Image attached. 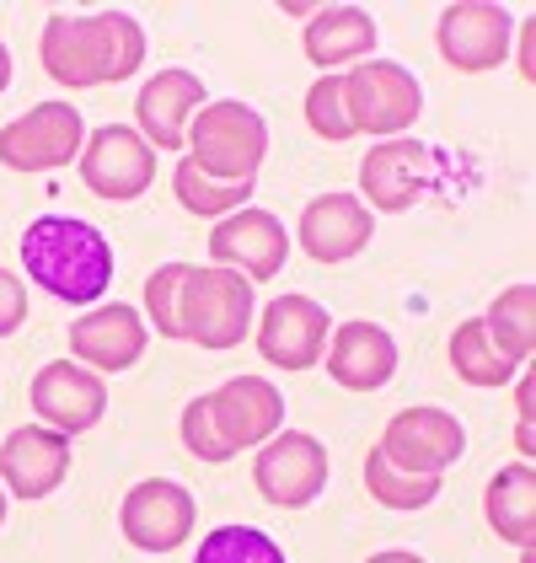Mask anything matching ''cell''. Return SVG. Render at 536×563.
<instances>
[{"label": "cell", "instance_id": "6da1fadb", "mask_svg": "<svg viewBox=\"0 0 536 563\" xmlns=\"http://www.w3.org/2000/svg\"><path fill=\"white\" fill-rule=\"evenodd\" d=\"M38 54H44V70L54 87H119L145 65V27L130 11H91V16L54 11L44 22Z\"/></svg>", "mask_w": 536, "mask_h": 563}, {"label": "cell", "instance_id": "7a4b0ae2", "mask_svg": "<svg viewBox=\"0 0 536 563\" xmlns=\"http://www.w3.org/2000/svg\"><path fill=\"white\" fill-rule=\"evenodd\" d=\"M22 268L27 279L65 306H97L113 290V242L76 216H44L22 231Z\"/></svg>", "mask_w": 536, "mask_h": 563}, {"label": "cell", "instance_id": "3957f363", "mask_svg": "<svg viewBox=\"0 0 536 563\" xmlns=\"http://www.w3.org/2000/svg\"><path fill=\"white\" fill-rule=\"evenodd\" d=\"M182 145H188V162L215 183H258V167L268 156V124L258 108L236 97H215L193 113Z\"/></svg>", "mask_w": 536, "mask_h": 563}, {"label": "cell", "instance_id": "277c9868", "mask_svg": "<svg viewBox=\"0 0 536 563\" xmlns=\"http://www.w3.org/2000/svg\"><path fill=\"white\" fill-rule=\"evenodd\" d=\"M253 285L221 263H188L178 285V339L199 349H236L253 328Z\"/></svg>", "mask_w": 536, "mask_h": 563}, {"label": "cell", "instance_id": "5b68a950", "mask_svg": "<svg viewBox=\"0 0 536 563\" xmlns=\"http://www.w3.org/2000/svg\"><path fill=\"white\" fill-rule=\"evenodd\" d=\"M344 108H349L355 134L398 140L402 130L418 124L424 91H418V76L407 65H398V59H359L344 76Z\"/></svg>", "mask_w": 536, "mask_h": 563}, {"label": "cell", "instance_id": "8992f818", "mask_svg": "<svg viewBox=\"0 0 536 563\" xmlns=\"http://www.w3.org/2000/svg\"><path fill=\"white\" fill-rule=\"evenodd\" d=\"M87 145V124L76 113V102H59L48 97L38 108H27L22 119H11L0 130V167L11 173H54V167H70Z\"/></svg>", "mask_w": 536, "mask_h": 563}, {"label": "cell", "instance_id": "52a82bcc", "mask_svg": "<svg viewBox=\"0 0 536 563\" xmlns=\"http://www.w3.org/2000/svg\"><path fill=\"white\" fill-rule=\"evenodd\" d=\"M376 451L413 477H446L467 456V430L446 408H402L381 430Z\"/></svg>", "mask_w": 536, "mask_h": 563}, {"label": "cell", "instance_id": "ba28073f", "mask_svg": "<svg viewBox=\"0 0 536 563\" xmlns=\"http://www.w3.org/2000/svg\"><path fill=\"white\" fill-rule=\"evenodd\" d=\"M327 451L316 434H301V430H279L273 440L258 445V462H253V483L264 494L268 505L279 510H306L322 499L327 488Z\"/></svg>", "mask_w": 536, "mask_h": 563}, {"label": "cell", "instance_id": "9c48e42d", "mask_svg": "<svg viewBox=\"0 0 536 563\" xmlns=\"http://www.w3.org/2000/svg\"><path fill=\"white\" fill-rule=\"evenodd\" d=\"M76 167H81V183L97 199L130 205L156 183V151L130 124H102V130H87V145H81Z\"/></svg>", "mask_w": 536, "mask_h": 563}, {"label": "cell", "instance_id": "30bf717a", "mask_svg": "<svg viewBox=\"0 0 536 563\" xmlns=\"http://www.w3.org/2000/svg\"><path fill=\"white\" fill-rule=\"evenodd\" d=\"M193 520H199V505L172 477L134 483L124 494V505H119V531L139 553H178L182 542L193 537Z\"/></svg>", "mask_w": 536, "mask_h": 563}, {"label": "cell", "instance_id": "8fae6325", "mask_svg": "<svg viewBox=\"0 0 536 563\" xmlns=\"http://www.w3.org/2000/svg\"><path fill=\"white\" fill-rule=\"evenodd\" d=\"M435 44H440V59L461 76H483V70H499L510 59V44H515V16L504 5H489V0H461V5H446L440 11V27H435Z\"/></svg>", "mask_w": 536, "mask_h": 563}, {"label": "cell", "instance_id": "7c38bea8", "mask_svg": "<svg viewBox=\"0 0 536 563\" xmlns=\"http://www.w3.org/2000/svg\"><path fill=\"white\" fill-rule=\"evenodd\" d=\"M210 258L221 268H236L247 285L258 279H273L284 263H290V231L273 210H258V205H242L225 220H215L210 231Z\"/></svg>", "mask_w": 536, "mask_h": 563}, {"label": "cell", "instance_id": "4fadbf2b", "mask_svg": "<svg viewBox=\"0 0 536 563\" xmlns=\"http://www.w3.org/2000/svg\"><path fill=\"white\" fill-rule=\"evenodd\" d=\"M429 183V151L424 140L398 134V140H376L359 162V205L365 210H381V216H402L418 205Z\"/></svg>", "mask_w": 536, "mask_h": 563}, {"label": "cell", "instance_id": "5bb4252c", "mask_svg": "<svg viewBox=\"0 0 536 563\" xmlns=\"http://www.w3.org/2000/svg\"><path fill=\"white\" fill-rule=\"evenodd\" d=\"M27 397H33V413L59 434H87V430H97L102 413H108L102 376L87 371V365H76V360H48L44 371L33 376Z\"/></svg>", "mask_w": 536, "mask_h": 563}, {"label": "cell", "instance_id": "9a60e30c", "mask_svg": "<svg viewBox=\"0 0 536 563\" xmlns=\"http://www.w3.org/2000/svg\"><path fill=\"white\" fill-rule=\"evenodd\" d=\"M327 333H333V322L312 296H279L258 317V354L273 371H312L322 365Z\"/></svg>", "mask_w": 536, "mask_h": 563}, {"label": "cell", "instance_id": "2e32d148", "mask_svg": "<svg viewBox=\"0 0 536 563\" xmlns=\"http://www.w3.org/2000/svg\"><path fill=\"white\" fill-rule=\"evenodd\" d=\"M376 216L359 205V194H316L295 220V242L312 263H349L370 247Z\"/></svg>", "mask_w": 536, "mask_h": 563}, {"label": "cell", "instance_id": "e0dca14e", "mask_svg": "<svg viewBox=\"0 0 536 563\" xmlns=\"http://www.w3.org/2000/svg\"><path fill=\"white\" fill-rule=\"evenodd\" d=\"M70 477V434L48 424H22L0 445V488L16 499H48Z\"/></svg>", "mask_w": 536, "mask_h": 563}, {"label": "cell", "instance_id": "ac0fdd59", "mask_svg": "<svg viewBox=\"0 0 536 563\" xmlns=\"http://www.w3.org/2000/svg\"><path fill=\"white\" fill-rule=\"evenodd\" d=\"M199 108H204V81L193 70H156L134 91V130L150 151H182Z\"/></svg>", "mask_w": 536, "mask_h": 563}, {"label": "cell", "instance_id": "d6986e66", "mask_svg": "<svg viewBox=\"0 0 536 563\" xmlns=\"http://www.w3.org/2000/svg\"><path fill=\"white\" fill-rule=\"evenodd\" d=\"M204 397H210V419L231 451L264 445L284 424V397L264 376H231L221 391H204Z\"/></svg>", "mask_w": 536, "mask_h": 563}, {"label": "cell", "instance_id": "ffe728a7", "mask_svg": "<svg viewBox=\"0 0 536 563\" xmlns=\"http://www.w3.org/2000/svg\"><path fill=\"white\" fill-rule=\"evenodd\" d=\"M322 360H327V376L344 391H376V387H387L392 371H398V344H392L387 328L355 317V322H338L327 333Z\"/></svg>", "mask_w": 536, "mask_h": 563}, {"label": "cell", "instance_id": "44dd1931", "mask_svg": "<svg viewBox=\"0 0 536 563\" xmlns=\"http://www.w3.org/2000/svg\"><path fill=\"white\" fill-rule=\"evenodd\" d=\"M70 349H76V365L87 371H130L145 354V317L134 306L113 301V306H91L87 317H76L70 328Z\"/></svg>", "mask_w": 536, "mask_h": 563}, {"label": "cell", "instance_id": "7402d4cb", "mask_svg": "<svg viewBox=\"0 0 536 563\" xmlns=\"http://www.w3.org/2000/svg\"><path fill=\"white\" fill-rule=\"evenodd\" d=\"M376 44H381V33H376V16L365 5H322L306 22V59L322 76H338L344 65L370 59Z\"/></svg>", "mask_w": 536, "mask_h": 563}, {"label": "cell", "instance_id": "603a6c76", "mask_svg": "<svg viewBox=\"0 0 536 563\" xmlns=\"http://www.w3.org/2000/svg\"><path fill=\"white\" fill-rule=\"evenodd\" d=\"M483 516H489L493 537L515 542V548H532L536 542V473L532 462H510L489 477V494H483Z\"/></svg>", "mask_w": 536, "mask_h": 563}, {"label": "cell", "instance_id": "cb8c5ba5", "mask_svg": "<svg viewBox=\"0 0 536 563\" xmlns=\"http://www.w3.org/2000/svg\"><path fill=\"white\" fill-rule=\"evenodd\" d=\"M483 333H489V344L521 371L526 360H532L536 349V290L532 285H510V290H499L489 306V317H483Z\"/></svg>", "mask_w": 536, "mask_h": 563}, {"label": "cell", "instance_id": "d4e9b609", "mask_svg": "<svg viewBox=\"0 0 536 563\" xmlns=\"http://www.w3.org/2000/svg\"><path fill=\"white\" fill-rule=\"evenodd\" d=\"M450 371H456L467 387H483V391H499L515 382V365L489 344L483 317H467V322L450 333Z\"/></svg>", "mask_w": 536, "mask_h": 563}, {"label": "cell", "instance_id": "484cf974", "mask_svg": "<svg viewBox=\"0 0 536 563\" xmlns=\"http://www.w3.org/2000/svg\"><path fill=\"white\" fill-rule=\"evenodd\" d=\"M172 194H178V205L188 210V216L225 220L231 210H242V205L253 199V183H215V177H204L188 156H182L178 173H172Z\"/></svg>", "mask_w": 536, "mask_h": 563}, {"label": "cell", "instance_id": "4316f807", "mask_svg": "<svg viewBox=\"0 0 536 563\" xmlns=\"http://www.w3.org/2000/svg\"><path fill=\"white\" fill-rule=\"evenodd\" d=\"M365 488H370V499H376V505H387V510L407 516V510H424V505H435V494H440V477L402 473V467H392V462H387V456L370 445V456H365Z\"/></svg>", "mask_w": 536, "mask_h": 563}, {"label": "cell", "instance_id": "83f0119b", "mask_svg": "<svg viewBox=\"0 0 536 563\" xmlns=\"http://www.w3.org/2000/svg\"><path fill=\"white\" fill-rule=\"evenodd\" d=\"M193 563H290V559H284V548L268 531L247 526V520H231V526H215L199 542Z\"/></svg>", "mask_w": 536, "mask_h": 563}, {"label": "cell", "instance_id": "f1b7e54d", "mask_svg": "<svg viewBox=\"0 0 536 563\" xmlns=\"http://www.w3.org/2000/svg\"><path fill=\"white\" fill-rule=\"evenodd\" d=\"M306 124H312L316 140H355V124H349V108H344V76H316L312 91H306Z\"/></svg>", "mask_w": 536, "mask_h": 563}, {"label": "cell", "instance_id": "f546056e", "mask_svg": "<svg viewBox=\"0 0 536 563\" xmlns=\"http://www.w3.org/2000/svg\"><path fill=\"white\" fill-rule=\"evenodd\" d=\"M188 274V263H161L150 279H145V317L161 339H178V285Z\"/></svg>", "mask_w": 536, "mask_h": 563}, {"label": "cell", "instance_id": "4dcf8cb0", "mask_svg": "<svg viewBox=\"0 0 536 563\" xmlns=\"http://www.w3.org/2000/svg\"><path fill=\"white\" fill-rule=\"evenodd\" d=\"M182 445L204 462V467H221V462H231L236 451L221 440V430H215V419H210V397H193L188 408H182Z\"/></svg>", "mask_w": 536, "mask_h": 563}, {"label": "cell", "instance_id": "1f68e13d", "mask_svg": "<svg viewBox=\"0 0 536 563\" xmlns=\"http://www.w3.org/2000/svg\"><path fill=\"white\" fill-rule=\"evenodd\" d=\"M22 322H27V285L11 268H0V339H11Z\"/></svg>", "mask_w": 536, "mask_h": 563}, {"label": "cell", "instance_id": "d6a6232c", "mask_svg": "<svg viewBox=\"0 0 536 563\" xmlns=\"http://www.w3.org/2000/svg\"><path fill=\"white\" fill-rule=\"evenodd\" d=\"M532 38H536V27H532V22H521V27H515V44H521V48H510L526 81H532Z\"/></svg>", "mask_w": 536, "mask_h": 563}, {"label": "cell", "instance_id": "836d02e7", "mask_svg": "<svg viewBox=\"0 0 536 563\" xmlns=\"http://www.w3.org/2000/svg\"><path fill=\"white\" fill-rule=\"evenodd\" d=\"M532 376H521V382H515V408H521V424H532Z\"/></svg>", "mask_w": 536, "mask_h": 563}, {"label": "cell", "instance_id": "e575fe53", "mask_svg": "<svg viewBox=\"0 0 536 563\" xmlns=\"http://www.w3.org/2000/svg\"><path fill=\"white\" fill-rule=\"evenodd\" d=\"M279 11H284V16H301V22H312V16L322 11V5H316V0H284Z\"/></svg>", "mask_w": 536, "mask_h": 563}, {"label": "cell", "instance_id": "d590c367", "mask_svg": "<svg viewBox=\"0 0 536 563\" xmlns=\"http://www.w3.org/2000/svg\"><path fill=\"white\" fill-rule=\"evenodd\" d=\"M365 563H424L418 553H402V548H392V553H376V559H365Z\"/></svg>", "mask_w": 536, "mask_h": 563}, {"label": "cell", "instance_id": "8d00e7d4", "mask_svg": "<svg viewBox=\"0 0 536 563\" xmlns=\"http://www.w3.org/2000/svg\"><path fill=\"white\" fill-rule=\"evenodd\" d=\"M5 87H11V48L0 44V97H5Z\"/></svg>", "mask_w": 536, "mask_h": 563}, {"label": "cell", "instance_id": "74e56055", "mask_svg": "<svg viewBox=\"0 0 536 563\" xmlns=\"http://www.w3.org/2000/svg\"><path fill=\"white\" fill-rule=\"evenodd\" d=\"M0 526H5V488H0Z\"/></svg>", "mask_w": 536, "mask_h": 563}, {"label": "cell", "instance_id": "f35d334b", "mask_svg": "<svg viewBox=\"0 0 536 563\" xmlns=\"http://www.w3.org/2000/svg\"><path fill=\"white\" fill-rule=\"evenodd\" d=\"M521 563H536V559H532V548H521Z\"/></svg>", "mask_w": 536, "mask_h": 563}]
</instances>
